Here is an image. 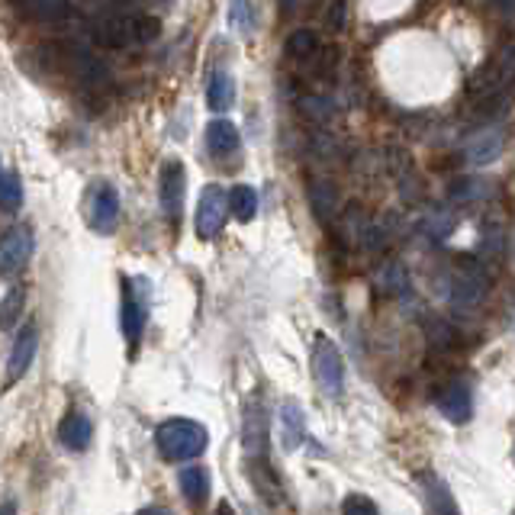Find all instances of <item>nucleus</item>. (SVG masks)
Wrapping results in <instances>:
<instances>
[{
	"instance_id": "f8f14e48",
	"label": "nucleus",
	"mask_w": 515,
	"mask_h": 515,
	"mask_svg": "<svg viewBox=\"0 0 515 515\" xmlns=\"http://www.w3.org/2000/svg\"><path fill=\"white\" fill-rule=\"evenodd\" d=\"M116 223H120V193H116L113 184L103 181L91 197V226L103 235H110Z\"/></svg>"
},
{
	"instance_id": "a211bd4d",
	"label": "nucleus",
	"mask_w": 515,
	"mask_h": 515,
	"mask_svg": "<svg viewBox=\"0 0 515 515\" xmlns=\"http://www.w3.org/2000/svg\"><path fill=\"white\" fill-rule=\"evenodd\" d=\"M280 435L287 451H297L303 441V406L297 400H287L280 406Z\"/></svg>"
},
{
	"instance_id": "58836bf2",
	"label": "nucleus",
	"mask_w": 515,
	"mask_h": 515,
	"mask_svg": "<svg viewBox=\"0 0 515 515\" xmlns=\"http://www.w3.org/2000/svg\"><path fill=\"white\" fill-rule=\"evenodd\" d=\"M81 4H103V0H81Z\"/></svg>"
},
{
	"instance_id": "f704fd0d",
	"label": "nucleus",
	"mask_w": 515,
	"mask_h": 515,
	"mask_svg": "<svg viewBox=\"0 0 515 515\" xmlns=\"http://www.w3.org/2000/svg\"><path fill=\"white\" fill-rule=\"evenodd\" d=\"M342 512H377V502H370L368 496H348L345 502H342Z\"/></svg>"
},
{
	"instance_id": "412c9836",
	"label": "nucleus",
	"mask_w": 515,
	"mask_h": 515,
	"mask_svg": "<svg viewBox=\"0 0 515 515\" xmlns=\"http://www.w3.org/2000/svg\"><path fill=\"white\" fill-rule=\"evenodd\" d=\"M177 484H181V493H184L191 502H203L209 493V474L200 467V464H191V467H181Z\"/></svg>"
},
{
	"instance_id": "c85d7f7f",
	"label": "nucleus",
	"mask_w": 515,
	"mask_h": 515,
	"mask_svg": "<svg viewBox=\"0 0 515 515\" xmlns=\"http://www.w3.org/2000/svg\"><path fill=\"white\" fill-rule=\"evenodd\" d=\"M0 193H4V213H16V209H20V203H23V187H20V177H16V171H4Z\"/></svg>"
},
{
	"instance_id": "4468645a",
	"label": "nucleus",
	"mask_w": 515,
	"mask_h": 515,
	"mask_svg": "<svg viewBox=\"0 0 515 515\" xmlns=\"http://www.w3.org/2000/svg\"><path fill=\"white\" fill-rule=\"evenodd\" d=\"M36 348H39V332L36 325H26L20 335H16V345L10 351V368H7V384H16L30 370L32 358H36Z\"/></svg>"
},
{
	"instance_id": "473e14b6",
	"label": "nucleus",
	"mask_w": 515,
	"mask_h": 515,
	"mask_svg": "<svg viewBox=\"0 0 515 515\" xmlns=\"http://www.w3.org/2000/svg\"><path fill=\"white\" fill-rule=\"evenodd\" d=\"M384 287L390 293H403L409 287V280H406V271L400 268V264H386L384 268Z\"/></svg>"
},
{
	"instance_id": "393cba45",
	"label": "nucleus",
	"mask_w": 515,
	"mask_h": 515,
	"mask_svg": "<svg viewBox=\"0 0 515 515\" xmlns=\"http://www.w3.org/2000/svg\"><path fill=\"white\" fill-rule=\"evenodd\" d=\"M23 303H26V287H10L7 290V297H4V306H0V325H4V329H13L16 325V315H20V309H23Z\"/></svg>"
},
{
	"instance_id": "bb28decb",
	"label": "nucleus",
	"mask_w": 515,
	"mask_h": 515,
	"mask_svg": "<svg viewBox=\"0 0 515 515\" xmlns=\"http://www.w3.org/2000/svg\"><path fill=\"white\" fill-rule=\"evenodd\" d=\"M300 110L313 120V123H329L332 116H335V103L332 97H323V93H313V97H303L300 101Z\"/></svg>"
},
{
	"instance_id": "e433bc0d",
	"label": "nucleus",
	"mask_w": 515,
	"mask_h": 515,
	"mask_svg": "<svg viewBox=\"0 0 515 515\" xmlns=\"http://www.w3.org/2000/svg\"><path fill=\"white\" fill-rule=\"evenodd\" d=\"M297 10V0H280V13H293Z\"/></svg>"
},
{
	"instance_id": "a878e982",
	"label": "nucleus",
	"mask_w": 515,
	"mask_h": 515,
	"mask_svg": "<svg viewBox=\"0 0 515 515\" xmlns=\"http://www.w3.org/2000/svg\"><path fill=\"white\" fill-rule=\"evenodd\" d=\"M486 193H490V187H486L484 181H477V177H464V181H454L451 184V200H457V203L484 200Z\"/></svg>"
},
{
	"instance_id": "2eb2a0df",
	"label": "nucleus",
	"mask_w": 515,
	"mask_h": 515,
	"mask_svg": "<svg viewBox=\"0 0 515 515\" xmlns=\"http://www.w3.org/2000/svg\"><path fill=\"white\" fill-rule=\"evenodd\" d=\"M242 146V136H239V126L229 123V120H213L207 126V148L213 158H229L235 155Z\"/></svg>"
},
{
	"instance_id": "cd10ccee",
	"label": "nucleus",
	"mask_w": 515,
	"mask_h": 515,
	"mask_svg": "<svg viewBox=\"0 0 515 515\" xmlns=\"http://www.w3.org/2000/svg\"><path fill=\"white\" fill-rule=\"evenodd\" d=\"M252 484H254V490L262 493L264 500L274 502V506H277V493H280V484L274 480V474H271V467H268L264 461H262V464L254 461V467H252Z\"/></svg>"
},
{
	"instance_id": "6e6552de",
	"label": "nucleus",
	"mask_w": 515,
	"mask_h": 515,
	"mask_svg": "<svg viewBox=\"0 0 515 515\" xmlns=\"http://www.w3.org/2000/svg\"><path fill=\"white\" fill-rule=\"evenodd\" d=\"M242 439H245V454L252 461H264V454H268V409L258 396H252L245 406V431H242Z\"/></svg>"
},
{
	"instance_id": "5701e85b",
	"label": "nucleus",
	"mask_w": 515,
	"mask_h": 515,
	"mask_svg": "<svg viewBox=\"0 0 515 515\" xmlns=\"http://www.w3.org/2000/svg\"><path fill=\"white\" fill-rule=\"evenodd\" d=\"M229 207H232V216H235V219L248 223V219H254V213H258V193H254L248 184L232 187V191H229Z\"/></svg>"
},
{
	"instance_id": "f03ea898",
	"label": "nucleus",
	"mask_w": 515,
	"mask_h": 515,
	"mask_svg": "<svg viewBox=\"0 0 515 515\" xmlns=\"http://www.w3.org/2000/svg\"><path fill=\"white\" fill-rule=\"evenodd\" d=\"M309 361H313V377L319 384V390L325 396H342V390H345V358H342L339 345L319 332L313 342Z\"/></svg>"
},
{
	"instance_id": "39448f33",
	"label": "nucleus",
	"mask_w": 515,
	"mask_h": 515,
	"mask_svg": "<svg viewBox=\"0 0 515 515\" xmlns=\"http://www.w3.org/2000/svg\"><path fill=\"white\" fill-rule=\"evenodd\" d=\"M484 293H486V274L484 268H480L477 258H461V271L454 274L451 280V306L454 309H474L480 300H484Z\"/></svg>"
},
{
	"instance_id": "b1692460",
	"label": "nucleus",
	"mask_w": 515,
	"mask_h": 515,
	"mask_svg": "<svg viewBox=\"0 0 515 515\" xmlns=\"http://www.w3.org/2000/svg\"><path fill=\"white\" fill-rule=\"evenodd\" d=\"M319 52V39H315L313 30H293L287 36V55L290 58H313Z\"/></svg>"
},
{
	"instance_id": "0eeeda50",
	"label": "nucleus",
	"mask_w": 515,
	"mask_h": 515,
	"mask_svg": "<svg viewBox=\"0 0 515 515\" xmlns=\"http://www.w3.org/2000/svg\"><path fill=\"white\" fill-rule=\"evenodd\" d=\"M184 184H187L184 164L177 162V158L164 162L162 171H158V197H162V209L171 223L181 216V207H184Z\"/></svg>"
},
{
	"instance_id": "4c0bfd02",
	"label": "nucleus",
	"mask_w": 515,
	"mask_h": 515,
	"mask_svg": "<svg viewBox=\"0 0 515 515\" xmlns=\"http://www.w3.org/2000/svg\"><path fill=\"white\" fill-rule=\"evenodd\" d=\"M10 4H16V7H26V4H32V0H10Z\"/></svg>"
},
{
	"instance_id": "f3484780",
	"label": "nucleus",
	"mask_w": 515,
	"mask_h": 515,
	"mask_svg": "<svg viewBox=\"0 0 515 515\" xmlns=\"http://www.w3.org/2000/svg\"><path fill=\"white\" fill-rule=\"evenodd\" d=\"M309 207H313V216L319 223H329L339 213V191L332 181H313L309 184Z\"/></svg>"
},
{
	"instance_id": "9b49d317",
	"label": "nucleus",
	"mask_w": 515,
	"mask_h": 515,
	"mask_svg": "<svg viewBox=\"0 0 515 515\" xmlns=\"http://www.w3.org/2000/svg\"><path fill=\"white\" fill-rule=\"evenodd\" d=\"M435 403H439V413L454 425L467 422L470 413H474V393H470V386L464 380H451L448 386H441Z\"/></svg>"
},
{
	"instance_id": "c9c22d12",
	"label": "nucleus",
	"mask_w": 515,
	"mask_h": 515,
	"mask_svg": "<svg viewBox=\"0 0 515 515\" xmlns=\"http://www.w3.org/2000/svg\"><path fill=\"white\" fill-rule=\"evenodd\" d=\"M496 7L506 13V20L509 23H515V0H496Z\"/></svg>"
},
{
	"instance_id": "1a4fd4ad",
	"label": "nucleus",
	"mask_w": 515,
	"mask_h": 515,
	"mask_svg": "<svg viewBox=\"0 0 515 515\" xmlns=\"http://www.w3.org/2000/svg\"><path fill=\"white\" fill-rule=\"evenodd\" d=\"M502 148H506L502 129L486 123L484 129L474 132V136L464 142V158H467L470 164H493V162H500Z\"/></svg>"
},
{
	"instance_id": "20e7f679",
	"label": "nucleus",
	"mask_w": 515,
	"mask_h": 515,
	"mask_svg": "<svg viewBox=\"0 0 515 515\" xmlns=\"http://www.w3.org/2000/svg\"><path fill=\"white\" fill-rule=\"evenodd\" d=\"M229 193L219 184H207L197 200V235L200 239H216L226 226V216H229Z\"/></svg>"
},
{
	"instance_id": "c756f323",
	"label": "nucleus",
	"mask_w": 515,
	"mask_h": 515,
	"mask_svg": "<svg viewBox=\"0 0 515 515\" xmlns=\"http://www.w3.org/2000/svg\"><path fill=\"white\" fill-rule=\"evenodd\" d=\"M229 23L232 30L252 32L254 20H252V4H248V0H229Z\"/></svg>"
},
{
	"instance_id": "7ed1b4c3",
	"label": "nucleus",
	"mask_w": 515,
	"mask_h": 515,
	"mask_svg": "<svg viewBox=\"0 0 515 515\" xmlns=\"http://www.w3.org/2000/svg\"><path fill=\"white\" fill-rule=\"evenodd\" d=\"M148 323V287L146 277H126L123 280V335L129 345L142 339Z\"/></svg>"
},
{
	"instance_id": "aec40b11",
	"label": "nucleus",
	"mask_w": 515,
	"mask_h": 515,
	"mask_svg": "<svg viewBox=\"0 0 515 515\" xmlns=\"http://www.w3.org/2000/svg\"><path fill=\"white\" fill-rule=\"evenodd\" d=\"M232 101H235V84H232V77L226 75V71H213V75H209V81H207L209 110L223 113V110L232 107Z\"/></svg>"
},
{
	"instance_id": "7c9ffc66",
	"label": "nucleus",
	"mask_w": 515,
	"mask_h": 515,
	"mask_svg": "<svg viewBox=\"0 0 515 515\" xmlns=\"http://www.w3.org/2000/svg\"><path fill=\"white\" fill-rule=\"evenodd\" d=\"M136 32H138V42H155L162 36V20L152 13H138L136 16Z\"/></svg>"
},
{
	"instance_id": "f257e3e1",
	"label": "nucleus",
	"mask_w": 515,
	"mask_h": 515,
	"mask_svg": "<svg viewBox=\"0 0 515 515\" xmlns=\"http://www.w3.org/2000/svg\"><path fill=\"white\" fill-rule=\"evenodd\" d=\"M155 445L168 461H193L209 445V431L193 419H168L155 429Z\"/></svg>"
},
{
	"instance_id": "dca6fc26",
	"label": "nucleus",
	"mask_w": 515,
	"mask_h": 515,
	"mask_svg": "<svg viewBox=\"0 0 515 515\" xmlns=\"http://www.w3.org/2000/svg\"><path fill=\"white\" fill-rule=\"evenodd\" d=\"M58 441L68 451H87L93 441V425L84 413H68L58 425Z\"/></svg>"
},
{
	"instance_id": "72a5a7b5",
	"label": "nucleus",
	"mask_w": 515,
	"mask_h": 515,
	"mask_svg": "<svg viewBox=\"0 0 515 515\" xmlns=\"http://www.w3.org/2000/svg\"><path fill=\"white\" fill-rule=\"evenodd\" d=\"M345 20H348V7H345V0H335L329 10V16H325V23H329L332 32H342L345 30Z\"/></svg>"
},
{
	"instance_id": "423d86ee",
	"label": "nucleus",
	"mask_w": 515,
	"mask_h": 515,
	"mask_svg": "<svg viewBox=\"0 0 515 515\" xmlns=\"http://www.w3.org/2000/svg\"><path fill=\"white\" fill-rule=\"evenodd\" d=\"M512 84H515V42L496 55V62L484 65V71L474 75V81H470V93H480V97H484V93L509 91Z\"/></svg>"
},
{
	"instance_id": "ddd939ff",
	"label": "nucleus",
	"mask_w": 515,
	"mask_h": 515,
	"mask_svg": "<svg viewBox=\"0 0 515 515\" xmlns=\"http://www.w3.org/2000/svg\"><path fill=\"white\" fill-rule=\"evenodd\" d=\"M97 46L110 49V52H120V49H129L132 42H138V32H136V16H110L97 26L93 32Z\"/></svg>"
},
{
	"instance_id": "2f4dec72",
	"label": "nucleus",
	"mask_w": 515,
	"mask_h": 515,
	"mask_svg": "<svg viewBox=\"0 0 515 515\" xmlns=\"http://www.w3.org/2000/svg\"><path fill=\"white\" fill-rule=\"evenodd\" d=\"M358 245L364 248V252H380V248L386 245V232L380 229V226H364L361 239H358Z\"/></svg>"
},
{
	"instance_id": "9d476101",
	"label": "nucleus",
	"mask_w": 515,
	"mask_h": 515,
	"mask_svg": "<svg viewBox=\"0 0 515 515\" xmlns=\"http://www.w3.org/2000/svg\"><path fill=\"white\" fill-rule=\"evenodd\" d=\"M32 254V232L26 226H16L4 235V245H0V274L13 277L16 271L30 262Z\"/></svg>"
},
{
	"instance_id": "6ab92c4d",
	"label": "nucleus",
	"mask_w": 515,
	"mask_h": 515,
	"mask_svg": "<svg viewBox=\"0 0 515 515\" xmlns=\"http://www.w3.org/2000/svg\"><path fill=\"white\" fill-rule=\"evenodd\" d=\"M419 484H422L425 502H429L431 512H457V502L451 500V493H448L445 480H441L439 474H422Z\"/></svg>"
},
{
	"instance_id": "4be33fe9",
	"label": "nucleus",
	"mask_w": 515,
	"mask_h": 515,
	"mask_svg": "<svg viewBox=\"0 0 515 515\" xmlns=\"http://www.w3.org/2000/svg\"><path fill=\"white\" fill-rule=\"evenodd\" d=\"M23 10L32 16V20H39V23H65L71 16L68 0H32V4H26Z\"/></svg>"
}]
</instances>
